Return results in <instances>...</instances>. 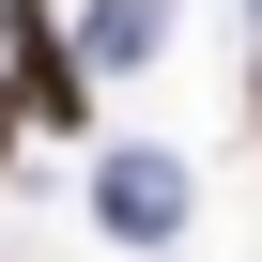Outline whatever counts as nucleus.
Segmentation results:
<instances>
[{
    "label": "nucleus",
    "mask_w": 262,
    "mask_h": 262,
    "mask_svg": "<svg viewBox=\"0 0 262 262\" xmlns=\"http://www.w3.org/2000/svg\"><path fill=\"white\" fill-rule=\"evenodd\" d=\"M0 139H16V93H0Z\"/></svg>",
    "instance_id": "1"
}]
</instances>
